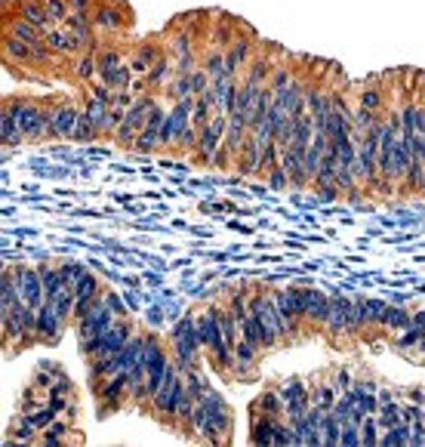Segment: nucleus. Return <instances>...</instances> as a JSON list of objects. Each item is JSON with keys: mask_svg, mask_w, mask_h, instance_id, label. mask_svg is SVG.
I'll list each match as a JSON object with an SVG mask.
<instances>
[{"mask_svg": "<svg viewBox=\"0 0 425 447\" xmlns=\"http://www.w3.org/2000/svg\"><path fill=\"white\" fill-rule=\"evenodd\" d=\"M132 339V324L123 318H117L102 337H92V339H83L81 343V355L86 361L92 358H108V355H117L123 346Z\"/></svg>", "mask_w": 425, "mask_h": 447, "instance_id": "obj_1", "label": "nucleus"}, {"mask_svg": "<svg viewBox=\"0 0 425 447\" xmlns=\"http://www.w3.org/2000/svg\"><path fill=\"white\" fill-rule=\"evenodd\" d=\"M6 111H10L12 117L19 121V127H22L25 139H41V136H46V130H50V121H52V111L41 108L37 102H10L6 105Z\"/></svg>", "mask_w": 425, "mask_h": 447, "instance_id": "obj_2", "label": "nucleus"}, {"mask_svg": "<svg viewBox=\"0 0 425 447\" xmlns=\"http://www.w3.org/2000/svg\"><path fill=\"white\" fill-rule=\"evenodd\" d=\"M197 348H201V337H197V318H182L176 327H172V355H176L179 367L182 370H191L197 358Z\"/></svg>", "mask_w": 425, "mask_h": 447, "instance_id": "obj_3", "label": "nucleus"}, {"mask_svg": "<svg viewBox=\"0 0 425 447\" xmlns=\"http://www.w3.org/2000/svg\"><path fill=\"white\" fill-rule=\"evenodd\" d=\"M155 105H157V102L151 99V96H136L132 108L127 111L123 123L117 127V133H115L117 146H123V148H132V146H136V136L142 133V127H145V121H148V115H151V108H155Z\"/></svg>", "mask_w": 425, "mask_h": 447, "instance_id": "obj_4", "label": "nucleus"}, {"mask_svg": "<svg viewBox=\"0 0 425 447\" xmlns=\"http://www.w3.org/2000/svg\"><path fill=\"white\" fill-rule=\"evenodd\" d=\"M115 312H111L108 306H105V297H99L96 302H92L90 308L77 318V339H92V337H102L105 330H108L111 324H115Z\"/></svg>", "mask_w": 425, "mask_h": 447, "instance_id": "obj_5", "label": "nucleus"}, {"mask_svg": "<svg viewBox=\"0 0 425 447\" xmlns=\"http://www.w3.org/2000/svg\"><path fill=\"white\" fill-rule=\"evenodd\" d=\"M92 389H96V398H99V410L111 413V410H117V407L123 404V398L130 395V373L121 370V373H115V377L102 379L99 386H92Z\"/></svg>", "mask_w": 425, "mask_h": 447, "instance_id": "obj_6", "label": "nucleus"}, {"mask_svg": "<svg viewBox=\"0 0 425 447\" xmlns=\"http://www.w3.org/2000/svg\"><path fill=\"white\" fill-rule=\"evenodd\" d=\"M225 130H228V115H212L201 127V139H197V161L201 163H212V157L225 139Z\"/></svg>", "mask_w": 425, "mask_h": 447, "instance_id": "obj_7", "label": "nucleus"}, {"mask_svg": "<svg viewBox=\"0 0 425 447\" xmlns=\"http://www.w3.org/2000/svg\"><path fill=\"white\" fill-rule=\"evenodd\" d=\"M12 278H16L19 297H22L25 306L41 308L43 302H46V290H43V281H41V268L19 266V268H12Z\"/></svg>", "mask_w": 425, "mask_h": 447, "instance_id": "obj_8", "label": "nucleus"}, {"mask_svg": "<svg viewBox=\"0 0 425 447\" xmlns=\"http://www.w3.org/2000/svg\"><path fill=\"white\" fill-rule=\"evenodd\" d=\"M182 398H185V377L179 373V377H172L170 383L151 398V407H155L161 417L179 419V404H182Z\"/></svg>", "mask_w": 425, "mask_h": 447, "instance_id": "obj_9", "label": "nucleus"}, {"mask_svg": "<svg viewBox=\"0 0 425 447\" xmlns=\"http://www.w3.org/2000/svg\"><path fill=\"white\" fill-rule=\"evenodd\" d=\"M65 315L56 308V302L46 299L41 308H37V339L41 343H59V337H62L65 330Z\"/></svg>", "mask_w": 425, "mask_h": 447, "instance_id": "obj_10", "label": "nucleus"}, {"mask_svg": "<svg viewBox=\"0 0 425 447\" xmlns=\"http://www.w3.org/2000/svg\"><path fill=\"white\" fill-rule=\"evenodd\" d=\"M164 121H167V111H164L161 105H155V108H151V115H148V121H145V127H142V133L136 136V146H132L139 155H148V151H155L157 146H161Z\"/></svg>", "mask_w": 425, "mask_h": 447, "instance_id": "obj_11", "label": "nucleus"}, {"mask_svg": "<svg viewBox=\"0 0 425 447\" xmlns=\"http://www.w3.org/2000/svg\"><path fill=\"white\" fill-rule=\"evenodd\" d=\"M77 121H81V111H77L71 102L56 105V108H52V121H50L46 136H52V139H71V136H75Z\"/></svg>", "mask_w": 425, "mask_h": 447, "instance_id": "obj_12", "label": "nucleus"}, {"mask_svg": "<svg viewBox=\"0 0 425 447\" xmlns=\"http://www.w3.org/2000/svg\"><path fill=\"white\" fill-rule=\"evenodd\" d=\"M351 312H355V302L348 297H333V308H330V318H327L330 337L351 333Z\"/></svg>", "mask_w": 425, "mask_h": 447, "instance_id": "obj_13", "label": "nucleus"}, {"mask_svg": "<svg viewBox=\"0 0 425 447\" xmlns=\"http://www.w3.org/2000/svg\"><path fill=\"white\" fill-rule=\"evenodd\" d=\"M12 12H16V16H22L25 22H31L34 28H41V34H43V31H50L52 25H56L50 16H46L43 0H22V3L12 6Z\"/></svg>", "mask_w": 425, "mask_h": 447, "instance_id": "obj_14", "label": "nucleus"}, {"mask_svg": "<svg viewBox=\"0 0 425 447\" xmlns=\"http://www.w3.org/2000/svg\"><path fill=\"white\" fill-rule=\"evenodd\" d=\"M96 299H99V278H96V275H86L81 284L75 287V321L81 318V315H83Z\"/></svg>", "mask_w": 425, "mask_h": 447, "instance_id": "obj_15", "label": "nucleus"}, {"mask_svg": "<svg viewBox=\"0 0 425 447\" xmlns=\"http://www.w3.org/2000/svg\"><path fill=\"white\" fill-rule=\"evenodd\" d=\"M92 25H96V28H105V31H115V28H123V25H127V16H123L115 3H99L96 12H92Z\"/></svg>", "mask_w": 425, "mask_h": 447, "instance_id": "obj_16", "label": "nucleus"}, {"mask_svg": "<svg viewBox=\"0 0 425 447\" xmlns=\"http://www.w3.org/2000/svg\"><path fill=\"white\" fill-rule=\"evenodd\" d=\"M0 142H3V148H16V146H22V142H28L22 127H19V121L6 108H3V115H0Z\"/></svg>", "mask_w": 425, "mask_h": 447, "instance_id": "obj_17", "label": "nucleus"}, {"mask_svg": "<svg viewBox=\"0 0 425 447\" xmlns=\"http://www.w3.org/2000/svg\"><path fill=\"white\" fill-rule=\"evenodd\" d=\"M330 308H333V299H327L321 290H311V302H308V312H305V321H311V324H327Z\"/></svg>", "mask_w": 425, "mask_h": 447, "instance_id": "obj_18", "label": "nucleus"}, {"mask_svg": "<svg viewBox=\"0 0 425 447\" xmlns=\"http://www.w3.org/2000/svg\"><path fill=\"white\" fill-rule=\"evenodd\" d=\"M277 417H259L253 426H250V438L253 444H275V435H277Z\"/></svg>", "mask_w": 425, "mask_h": 447, "instance_id": "obj_19", "label": "nucleus"}, {"mask_svg": "<svg viewBox=\"0 0 425 447\" xmlns=\"http://www.w3.org/2000/svg\"><path fill=\"white\" fill-rule=\"evenodd\" d=\"M19 302H22V297H19V284L12 278V268H3V275H0V312L19 306Z\"/></svg>", "mask_w": 425, "mask_h": 447, "instance_id": "obj_20", "label": "nucleus"}, {"mask_svg": "<svg viewBox=\"0 0 425 447\" xmlns=\"http://www.w3.org/2000/svg\"><path fill=\"white\" fill-rule=\"evenodd\" d=\"M250 50H253V43H250V37H241V41H235L225 52V65H228L231 74H237V68H241L244 62L250 59Z\"/></svg>", "mask_w": 425, "mask_h": 447, "instance_id": "obj_21", "label": "nucleus"}, {"mask_svg": "<svg viewBox=\"0 0 425 447\" xmlns=\"http://www.w3.org/2000/svg\"><path fill=\"white\" fill-rule=\"evenodd\" d=\"M250 410L259 413V417H277V413H284L281 392H265V395H259V401L250 407Z\"/></svg>", "mask_w": 425, "mask_h": 447, "instance_id": "obj_22", "label": "nucleus"}, {"mask_svg": "<svg viewBox=\"0 0 425 447\" xmlns=\"http://www.w3.org/2000/svg\"><path fill=\"white\" fill-rule=\"evenodd\" d=\"M41 281H43V290H46V299H52L59 290H62L68 281H65L62 268L59 266H41Z\"/></svg>", "mask_w": 425, "mask_h": 447, "instance_id": "obj_23", "label": "nucleus"}, {"mask_svg": "<svg viewBox=\"0 0 425 447\" xmlns=\"http://www.w3.org/2000/svg\"><path fill=\"white\" fill-rule=\"evenodd\" d=\"M256 352H259V348H256L253 343H247V339L235 343V367H231V370L247 373L250 367H253V361H256Z\"/></svg>", "mask_w": 425, "mask_h": 447, "instance_id": "obj_24", "label": "nucleus"}, {"mask_svg": "<svg viewBox=\"0 0 425 447\" xmlns=\"http://www.w3.org/2000/svg\"><path fill=\"white\" fill-rule=\"evenodd\" d=\"M170 71H172V65H170V59L164 56L161 62H155V65H151V68H148V74H145V77H148V87H151V90H161V87H167V83H170V77H172Z\"/></svg>", "mask_w": 425, "mask_h": 447, "instance_id": "obj_25", "label": "nucleus"}, {"mask_svg": "<svg viewBox=\"0 0 425 447\" xmlns=\"http://www.w3.org/2000/svg\"><path fill=\"white\" fill-rule=\"evenodd\" d=\"M410 318H413V315H407L404 308L388 306V308H385V315H382L379 324L388 327V330H397V333H401V330H407V327H410Z\"/></svg>", "mask_w": 425, "mask_h": 447, "instance_id": "obj_26", "label": "nucleus"}, {"mask_svg": "<svg viewBox=\"0 0 425 447\" xmlns=\"http://www.w3.org/2000/svg\"><path fill=\"white\" fill-rule=\"evenodd\" d=\"M99 130H96V123L90 121V115H86V111H81V121H77V127H75V136H71V139L75 142H83V146H90L92 139H99Z\"/></svg>", "mask_w": 425, "mask_h": 447, "instance_id": "obj_27", "label": "nucleus"}, {"mask_svg": "<svg viewBox=\"0 0 425 447\" xmlns=\"http://www.w3.org/2000/svg\"><path fill=\"white\" fill-rule=\"evenodd\" d=\"M339 435H342V423L333 417V413H324V419H321V441L324 444H339Z\"/></svg>", "mask_w": 425, "mask_h": 447, "instance_id": "obj_28", "label": "nucleus"}, {"mask_svg": "<svg viewBox=\"0 0 425 447\" xmlns=\"http://www.w3.org/2000/svg\"><path fill=\"white\" fill-rule=\"evenodd\" d=\"M336 401H339V398H336V389H333V386H330V383H321V386L315 389V395H311V407H321V410L330 413Z\"/></svg>", "mask_w": 425, "mask_h": 447, "instance_id": "obj_29", "label": "nucleus"}, {"mask_svg": "<svg viewBox=\"0 0 425 447\" xmlns=\"http://www.w3.org/2000/svg\"><path fill=\"white\" fill-rule=\"evenodd\" d=\"M385 447H397V444H410V423L404 419L401 426H391V429H385V435H382V441Z\"/></svg>", "mask_w": 425, "mask_h": 447, "instance_id": "obj_30", "label": "nucleus"}, {"mask_svg": "<svg viewBox=\"0 0 425 447\" xmlns=\"http://www.w3.org/2000/svg\"><path fill=\"white\" fill-rule=\"evenodd\" d=\"M43 10H46V16H50L56 25H65V22H68V16H71L68 0H43Z\"/></svg>", "mask_w": 425, "mask_h": 447, "instance_id": "obj_31", "label": "nucleus"}, {"mask_svg": "<svg viewBox=\"0 0 425 447\" xmlns=\"http://www.w3.org/2000/svg\"><path fill=\"white\" fill-rule=\"evenodd\" d=\"M41 438L46 444H62L65 438H68V419H56L52 426H46L41 432Z\"/></svg>", "mask_w": 425, "mask_h": 447, "instance_id": "obj_32", "label": "nucleus"}, {"mask_svg": "<svg viewBox=\"0 0 425 447\" xmlns=\"http://www.w3.org/2000/svg\"><path fill=\"white\" fill-rule=\"evenodd\" d=\"M75 74L81 77V81H92V74H96V50H86L83 59H77Z\"/></svg>", "mask_w": 425, "mask_h": 447, "instance_id": "obj_33", "label": "nucleus"}, {"mask_svg": "<svg viewBox=\"0 0 425 447\" xmlns=\"http://www.w3.org/2000/svg\"><path fill=\"white\" fill-rule=\"evenodd\" d=\"M59 268H62L65 281H68L71 287H77V284H81V281L86 278V275H90V272H86L83 262H59Z\"/></svg>", "mask_w": 425, "mask_h": 447, "instance_id": "obj_34", "label": "nucleus"}, {"mask_svg": "<svg viewBox=\"0 0 425 447\" xmlns=\"http://www.w3.org/2000/svg\"><path fill=\"white\" fill-rule=\"evenodd\" d=\"M167 93L172 96V99H185V96H191V74H176L167 83Z\"/></svg>", "mask_w": 425, "mask_h": 447, "instance_id": "obj_35", "label": "nucleus"}, {"mask_svg": "<svg viewBox=\"0 0 425 447\" xmlns=\"http://www.w3.org/2000/svg\"><path fill=\"white\" fill-rule=\"evenodd\" d=\"M212 90V81L207 74V68H195L191 71V96H204Z\"/></svg>", "mask_w": 425, "mask_h": 447, "instance_id": "obj_36", "label": "nucleus"}, {"mask_svg": "<svg viewBox=\"0 0 425 447\" xmlns=\"http://www.w3.org/2000/svg\"><path fill=\"white\" fill-rule=\"evenodd\" d=\"M404 423V407H397L395 401L382 404V429H391V426H401Z\"/></svg>", "mask_w": 425, "mask_h": 447, "instance_id": "obj_37", "label": "nucleus"}, {"mask_svg": "<svg viewBox=\"0 0 425 447\" xmlns=\"http://www.w3.org/2000/svg\"><path fill=\"white\" fill-rule=\"evenodd\" d=\"M361 108H370V111H379L382 108V90L379 87H367L361 93Z\"/></svg>", "mask_w": 425, "mask_h": 447, "instance_id": "obj_38", "label": "nucleus"}, {"mask_svg": "<svg viewBox=\"0 0 425 447\" xmlns=\"http://www.w3.org/2000/svg\"><path fill=\"white\" fill-rule=\"evenodd\" d=\"M364 308H367V324H379L388 306H385V302H379V299H364Z\"/></svg>", "mask_w": 425, "mask_h": 447, "instance_id": "obj_39", "label": "nucleus"}, {"mask_svg": "<svg viewBox=\"0 0 425 447\" xmlns=\"http://www.w3.org/2000/svg\"><path fill=\"white\" fill-rule=\"evenodd\" d=\"M339 444H345V447H357V444H361V426L345 423L342 426V435H339Z\"/></svg>", "mask_w": 425, "mask_h": 447, "instance_id": "obj_40", "label": "nucleus"}, {"mask_svg": "<svg viewBox=\"0 0 425 447\" xmlns=\"http://www.w3.org/2000/svg\"><path fill=\"white\" fill-rule=\"evenodd\" d=\"M287 186H290L287 170H284L281 163H275V167L268 170V188H287Z\"/></svg>", "mask_w": 425, "mask_h": 447, "instance_id": "obj_41", "label": "nucleus"}, {"mask_svg": "<svg viewBox=\"0 0 425 447\" xmlns=\"http://www.w3.org/2000/svg\"><path fill=\"white\" fill-rule=\"evenodd\" d=\"M290 83H293V74H290L287 68H277V71H271V83H268V87L275 90V93H281V90H287Z\"/></svg>", "mask_w": 425, "mask_h": 447, "instance_id": "obj_42", "label": "nucleus"}, {"mask_svg": "<svg viewBox=\"0 0 425 447\" xmlns=\"http://www.w3.org/2000/svg\"><path fill=\"white\" fill-rule=\"evenodd\" d=\"M419 339H422V333L416 330V327H407V330H401V337H397V348H413V346H419Z\"/></svg>", "mask_w": 425, "mask_h": 447, "instance_id": "obj_43", "label": "nucleus"}, {"mask_svg": "<svg viewBox=\"0 0 425 447\" xmlns=\"http://www.w3.org/2000/svg\"><path fill=\"white\" fill-rule=\"evenodd\" d=\"M361 444H376V419H370V413L361 419Z\"/></svg>", "mask_w": 425, "mask_h": 447, "instance_id": "obj_44", "label": "nucleus"}, {"mask_svg": "<svg viewBox=\"0 0 425 447\" xmlns=\"http://www.w3.org/2000/svg\"><path fill=\"white\" fill-rule=\"evenodd\" d=\"M105 306L115 312V318H123V315H127V302L117 297V293H105Z\"/></svg>", "mask_w": 425, "mask_h": 447, "instance_id": "obj_45", "label": "nucleus"}, {"mask_svg": "<svg viewBox=\"0 0 425 447\" xmlns=\"http://www.w3.org/2000/svg\"><path fill=\"white\" fill-rule=\"evenodd\" d=\"M68 6H71V12H75V16H92V12H96L92 0H68Z\"/></svg>", "mask_w": 425, "mask_h": 447, "instance_id": "obj_46", "label": "nucleus"}, {"mask_svg": "<svg viewBox=\"0 0 425 447\" xmlns=\"http://www.w3.org/2000/svg\"><path fill=\"white\" fill-rule=\"evenodd\" d=\"M410 327H416L419 333H425V312H416L413 318H410Z\"/></svg>", "mask_w": 425, "mask_h": 447, "instance_id": "obj_47", "label": "nucleus"}, {"mask_svg": "<svg viewBox=\"0 0 425 447\" xmlns=\"http://www.w3.org/2000/svg\"><path fill=\"white\" fill-rule=\"evenodd\" d=\"M336 383H339V389H342V392H348V389H351V377H348V370H339V379H336Z\"/></svg>", "mask_w": 425, "mask_h": 447, "instance_id": "obj_48", "label": "nucleus"}, {"mask_svg": "<svg viewBox=\"0 0 425 447\" xmlns=\"http://www.w3.org/2000/svg\"><path fill=\"white\" fill-rule=\"evenodd\" d=\"M148 324L151 327H161L164 324V321H161V308H151V312H148Z\"/></svg>", "mask_w": 425, "mask_h": 447, "instance_id": "obj_49", "label": "nucleus"}]
</instances>
